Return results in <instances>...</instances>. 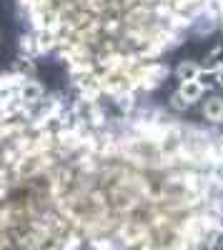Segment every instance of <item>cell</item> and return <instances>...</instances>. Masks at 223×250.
<instances>
[{"label": "cell", "instance_id": "obj_8", "mask_svg": "<svg viewBox=\"0 0 223 250\" xmlns=\"http://www.w3.org/2000/svg\"><path fill=\"white\" fill-rule=\"evenodd\" d=\"M196 83H198V85L201 88H211V85H216V83H218V70H211V68H201L198 70V78H196Z\"/></svg>", "mask_w": 223, "mask_h": 250}, {"label": "cell", "instance_id": "obj_1", "mask_svg": "<svg viewBox=\"0 0 223 250\" xmlns=\"http://www.w3.org/2000/svg\"><path fill=\"white\" fill-rule=\"evenodd\" d=\"M18 98L25 103V105H30V108H35L40 100L45 98V88L40 85V83L35 80V78H30V80H23V85L18 88Z\"/></svg>", "mask_w": 223, "mask_h": 250}, {"label": "cell", "instance_id": "obj_11", "mask_svg": "<svg viewBox=\"0 0 223 250\" xmlns=\"http://www.w3.org/2000/svg\"><path fill=\"white\" fill-rule=\"evenodd\" d=\"M218 85H223V68L218 70Z\"/></svg>", "mask_w": 223, "mask_h": 250}, {"label": "cell", "instance_id": "obj_6", "mask_svg": "<svg viewBox=\"0 0 223 250\" xmlns=\"http://www.w3.org/2000/svg\"><path fill=\"white\" fill-rule=\"evenodd\" d=\"M203 88H201L198 85V83L196 80H188V83H180V88H178V95L180 98H183L186 103H188V105H191V103H196V100H201V98H203Z\"/></svg>", "mask_w": 223, "mask_h": 250}, {"label": "cell", "instance_id": "obj_4", "mask_svg": "<svg viewBox=\"0 0 223 250\" xmlns=\"http://www.w3.org/2000/svg\"><path fill=\"white\" fill-rule=\"evenodd\" d=\"M35 70H38V62H35L33 58L23 55V53H20V55L15 58V62H13V73H18L20 78H25V80L35 78Z\"/></svg>", "mask_w": 223, "mask_h": 250}, {"label": "cell", "instance_id": "obj_9", "mask_svg": "<svg viewBox=\"0 0 223 250\" xmlns=\"http://www.w3.org/2000/svg\"><path fill=\"white\" fill-rule=\"evenodd\" d=\"M168 103H171V108H173L176 113H183V110L188 108V103H186L183 98H180V95H178V90H176V93L171 95V100H168Z\"/></svg>", "mask_w": 223, "mask_h": 250}, {"label": "cell", "instance_id": "obj_12", "mask_svg": "<svg viewBox=\"0 0 223 250\" xmlns=\"http://www.w3.org/2000/svg\"><path fill=\"white\" fill-rule=\"evenodd\" d=\"M221 28H223V18H221Z\"/></svg>", "mask_w": 223, "mask_h": 250}, {"label": "cell", "instance_id": "obj_3", "mask_svg": "<svg viewBox=\"0 0 223 250\" xmlns=\"http://www.w3.org/2000/svg\"><path fill=\"white\" fill-rule=\"evenodd\" d=\"M203 118L211 123H223V98L221 95H211L203 103Z\"/></svg>", "mask_w": 223, "mask_h": 250}, {"label": "cell", "instance_id": "obj_7", "mask_svg": "<svg viewBox=\"0 0 223 250\" xmlns=\"http://www.w3.org/2000/svg\"><path fill=\"white\" fill-rule=\"evenodd\" d=\"M198 70H201V65H198L196 60H180L178 68H176V75H178L180 83H188V80H196L198 78Z\"/></svg>", "mask_w": 223, "mask_h": 250}, {"label": "cell", "instance_id": "obj_5", "mask_svg": "<svg viewBox=\"0 0 223 250\" xmlns=\"http://www.w3.org/2000/svg\"><path fill=\"white\" fill-rule=\"evenodd\" d=\"M18 48H20V53H23V55H28L33 60L40 58V53H38V38H35L33 30H28V33H23V35L18 38Z\"/></svg>", "mask_w": 223, "mask_h": 250}, {"label": "cell", "instance_id": "obj_2", "mask_svg": "<svg viewBox=\"0 0 223 250\" xmlns=\"http://www.w3.org/2000/svg\"><path fill=\"white\" fill-rule=\"evenodd\" d=\"M113 103H115V108L120 110V115H133V110L138 108V95L133 93V90H123V93H118L115 98H113Z\"/></svg>", "mask_w": 223, "mask_h": 250}, {"label": "cell", "instance_id": "obj_10", "mask_svg": "<svg viewBox=\"0 0 223 250\" xmlns=\"http://www.w3.org/2000/svg\"><path fill=\"white\" fill-rule=\"evenodd\" d=\"M88 250H118L113 245V240H95V243H86Z\"/></svg>", "mask_w": 223, "mask_h": 250}]
</instances>
